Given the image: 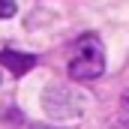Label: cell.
<instances>
[{
  "label": "cell",
  "mask_w": 129,
  "mask_h": 129,
  "mask_svg": "<svg viewBox=\"0 0 129 129\" xmlns=\"http://www.w3.org/2000/svg\"><path fill=\"white\" fill-rule=\"evenodd\" d=\"M15 12H18V9H15L12 0H0V21H3V18H12Z\"/></svg>",
  "instance_id": "3957f363"
},
{
  "label": "cell",
  "mask_w": 129,
  "mask_h": 129,
  "mask_svg": "<svg viewBox=\"0 0 129 129\" xmlns=\"http://www.w3.org/2000/svg\"><path fill=\"white\" fill-rule=\"evenodd\" d=\"M69 78L75 81H93L105 72V48L96 33H81L69 45V63H66Z\"/></svg>",
  "instance_id": "6da1fadb"
},
{
  "label": "cell",
  "mask_w": 129,
  "mask_h": 129,
  "mask_svg": "<svg viewBox=\"0 0 129 129\" xmlns=\"http://www.w3.org/2000/svg\"><path fill=\"white\" fill-rule=\"evenodd\" d=\"M33 63H36V57H30V54H18V51H3V54H0V66H6V69L15 72V75L30 72Z\"/></svg>",
  "instance_id": "7a4b0ae2"
},
{
  "label": "cell",
  "mask_w": 129,
  "mask_h": 129,
  "mask_svg": "<svg viewBox=\"0 0 129 129\" xmlns=\"http://www.w3.org/2000/svg\"><path fill=\"white\" fill-rule=\"evenodd\" d=\"M33 129H57V126H33Z\"/></svg>",
  "instance_id": "277c9868"
}]
</instances>
